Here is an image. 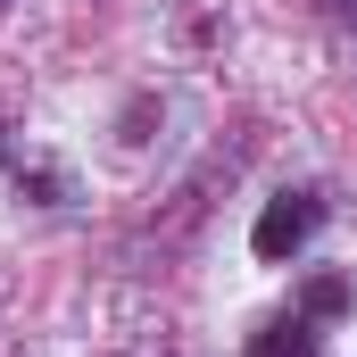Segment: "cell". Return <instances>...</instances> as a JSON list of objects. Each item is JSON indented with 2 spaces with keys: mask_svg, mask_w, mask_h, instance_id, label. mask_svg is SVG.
Returning a JSON list of instances; mask_svg holds the SVG:
<instances>
[{
  "mask_svg": "<svg viewBox=\"0 0 357 357\" xmlns=\"http://www.w3.org/2000/svg\"><path fill=\"white\" fill-rule=\"evenodd\" d=\"M316 225H324V199H316V191H274L266 216H258V233H250V250H258L266 266H282V258H299V250L316 241Z\"/></svg>",
  "mask_w": 357,
  "mask_h": 357,
  "instance_id": "1",
  "label": "cell"
},
{
  "mask_svg": "<svg viewBox=\"0 0 357 357\" xmlns=\"http://www.w3.org/2000/svg\"><path fill=\"white\" fill-rule=\"evenodd\" d=\"M250 357H316V324L307 316H274L250 333Z\"/></svg>",
  "mask_w": 357,
  "mask_h": 357,
  "instance_id": "2",
  "label": "cell"
},
{
  "mask_svg": "<svg viewBox=\"0 0 357 357\" xmlns=\"http://www.w3.org/2000/svg\"><path fill=\"white\" fill-rule=\"evenodd\" d=\"M357 307V282L349 274H307V291H299V316L316 324V316H349Z\"/></svg>",
  "mask_w": 357,
  "mask_h": 357,
  "instance_id": "3",
  "label": "cell"
},
{
  "mask_svg": "<svg viewBox=\"0 0 357 357\" xmlns=\"http://www.w3.org/2000/svg\"><path fill=\"white\" fill-rule=\"evenodd\" d=\"M0 158H8V150H0Z\"/></svg>",
  "mask_w": 357,
  "mask_h": 357,
  "instance_id": "4",
  "label": "cell"
}]
</instances>
